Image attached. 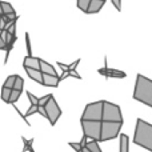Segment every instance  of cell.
<instances>
[{
	"label": "cell",
	"instance_id": "obj_1",
	"mask_svg": "<svg viewBox=\"0 0 152 152\" xmlns=\"http://www.w3.org/2000/svg\"><path fill=\"white\" fill-rule=\"evenodd\" d=\"M134 99L152 108V80L137 74L134 89Z\"/></svg>",
	"mask_w": 152,
	"mask_h": 152
},
{
	"label": "cell",
	"instance_id": "obj_2",
	"mask_svg": "<svg viewBox=\"0 0 152 152\" xmlns=\"http://www.w3.org/2000/svg\"><path fill=\"white\" fill-rule=\"evenodd\" d=\"M134 143L152 152V124L143 119H137L134 134Z\"/></svg>",
	"mask_w": 152,
	"mask_h": 152
},
{
	"label": "cell",
	"instance_id": "obj_3",
	"mask_svg": "<svg viewBox=\"0 0 152 152\" xmlns=\"http://www.w3.org/2000/svg\"><path fill=\"white\" fill-rule=\"evenodd\" d=\"M121 127H123V121L102 120V134H100L99 142H107V140L116 139L120 134Z\"/></svg>",
	"mask_w": 152,
	"mask_h": 152
},
{
	"label": "cell",
	"instance_id": "obj_4",
	"mask_svg": "<svg viewBox=\"0 0 152 152\" xmlns=\"http://www.w3.org/2000/svg\"><path fill=\"white\" fill-rule=\"evenodd\" d=\"M80 123L84 132V136L87 139L99 142L100 134H102V120H84V119H80Z\"/></svg>",
	"mask_w": 152,
	"mask_h": 152
},
{
	"label": "cell",
	"instance_id": "obj_5",
	"mask_svg": "<svg viewBox=\"0 0 152 152\" xmlns=\"http://www.w3.org/2000/svg\"><path fill=\"white\" fill-rule=\"evenodd\" d=\"M102 120L108 121H123V116H121L120 107L111 102H105L103 100V118Z\"/></svg>",
	"mask_w": 152,
	"mask_h": 152
},
{
	"label": "cell",
	"instance_id": "obj_6",
	"mask_svg": "<svg viewBox=\"0 0 152 152\" xmlns=\"http://www.w3.org/2000/svg\"><path fill=\"white\" fill-rule=\"evenodd\" d=\"M103 118V100L89 103L86 105L81 119L84 120H102Z\"/></svg>",
	"mask_w": 152,
	"mask_h": 152
},
{
	"label": "cell",
	"instance_id": "obj_7",
	"mask_svg": "<svg viewBox=\"0 0 152 152\" xmlns=\"http://www.w3.org/2000/svg\"><path fill=\"white\" fill-rule=\"evenodd\" d=\"M44 110H45L47 119L50 120L51 126H55L56 121H58V119L61 116V110H60V107L58 105V103H56V100H55V97L53 96H51V99L45 103Z\"/></svg>",
	"mask_w": 152,
	"mask_h": 152
},
{
	"label": "cell",
	"instance_id": "obj_8",
	"mask_svg": "<svg viewBox=\"0 0 152 152\" xmlns=\"http://www.w3.org/2000/svg\"><path fill=\"white\" fill-rule=\"evenodd\" d=\"M60 83V77L58 75L43 74V84L47 87H58Z\"/></svg>",
	"mask_w": 152,
	"mask_h": 152
},
{
	"label": "cell",
	"instance_id": "obj_9",
	"mask_svg": "<svg viewBox=\"0 0 152 152\" xmlns=\"http://www.w3.org/2000/svg\"><path fill=\"white\" fill-rule=\"evenodd\" d=\"M24 68L29 67V68H35V69H40V59L39 58H34L32 55H28L24 58V63H23Z\"/></svg>",
	"mask_w": 152,
	"mask_h": 152
},
{
	"label": "cell",
	"instance_id": "obj_10",
	"mask_svg": "<svg viewBox=\"0 0 152 152\" xmlns=\"http://www.w3.org/2000/svg\"><path fill=\"white\" fill-rule=\"evenodd\" d=\"M26 71H27V75H28L32 80L43 84V72L40 71V69H35V68H29V67H27Z\"/></svg>",
	"mask_w": 152,
	"mask_h": 152
},
{
	"label": "cell",
	"instance_id": "obj_11",
	"mask_svg": "<svg viewBox=\"0 0 152 152\" xmlns=\"http://www.w3.org/2000/svg\"><path fill=\"white\" fill-rule=\"evenodd\" d=\"M105 1L103 0H91L88 5V10H87V13H97L100 12V10L103 8Z\"/></svg>",
	"mask_w": 152,
	"mask_h": 152
},
{
	"label": "cell",
	"instance_id": "obj_12",
	"mask_svg": "<svg viewBox=\"0 0 152 152\" xmlns=\"http://www.w3.org/2000/svg\"><path fill=\"white\" fill-rule=\"evenodd\" d=\"M119 137H120V150L119 152H129V137L128 135L126 134H119Z\"/></svg>",
	"mask_w": 152,
	"mask_h": 152
},
{
	"label": "cell",
	"instance_id": "obj_13",
	"mask_svg": "<svg viewBox=\"0 0 152 152\" xmlns=\"http://www.w3.org/2000/svg\"><path fill=\"white\" fill-rule=\"evenodd\" d=\"M40 71H42L43 74H48V75H58V72L53 68V66H51L50 63L42 60V59H40Z\"/></svg>",
	"mask_w": 152,
	"mask_h": 152
},
{
	"label": "cell",
	"instance_id": "obj_14",
	"mask_svg": "<svg viewBox=\"0 0 152 152\" xmlns=\"http://www.w3.org/2000/svg\"><path fill=\"white\" fill-rule=\"evenodd\" d=\"M86 147L88 148L91 152H102V150H100V145H99V142L97 140H89V142L86 143Z\"/></svg>",
	"mask_w": 152,
	"mask_h": 152
},
{
	"label": "cell",
	"instance_id": "obj_15",
	"mask_svg": "<svg viewBox=\"0 0 152 152\" xmlns=\"http://www.w3.org/2000/svg\"><path fill=\"white\" fill-rule=\"evenodd\" d=\"M89 1H91V0H76V4H77V8H79V10L87 13V10H88Z\"/></svg>",
	"mask_w": 152,
	"mask_h": 152
},
{
	"label": "cell",
	"instance_id": "obj_16",
	"mask_svg": "<svg viewBox=\"0 0 152 152\" xmlns=\"http://www.w3.org/2000/svg\"><path fill=\"white\" fill-rule=\"evenodd\" d=\"M23 86H24L23 77H20L19 75H16L15 84H13V89H18V91H23Z\"/></svg>",
	"mask_w": 152,
	"mask_h": 152
},
{
	"label": "cell",
	"instance_id": "obj_17",
	"mask_svg": "<svg viewBox=\"0 0 152 152\" xmlns=\"http://www.w3.org/2000/svg\"><path fill=\"white\" fill-rule=\"evenodd\" d=\"M20 95H21V91H18V89H13L12 88V91H11V96H10V100H8V103H11V104H13V103L16 102V100L20 97Z\"/></svg>",
	"mask_w": 152,
	"mask_h": 152
},
{
	"label": "cell",
	"instance_id": "obj_18",
	"mask_svg": "<svg viewBox=\"0 0 152 152\" xmlns=\"http://www.w3.org/2000/svg\"><path fill=\"white\" fill-rule=\"evenodd\" d=\"M1 8H3V15H8V13H11V12H15L13 7L7 1H1Z\"/></svg>",
	"mask_w": 152,
	"mask_h": 152
},
{
	"label": "cell",
	"instance_id": "obj_19",
	"mask_svg": "<svg viewBox=\"0 0 152 152\" xmlns=\"http://www.w3.org/2000/svg\"><path fill=\"white\" fill-rule=\"evenodd\" d=\"M11 91H12V88H7V87H3L1 88V99L4 100L5 103H8V100H10Z\"/></svg>",
	"mask_w": 152,
	"mask_h": 152
},
{
	"label": "cell",
	"instance_id": "obj_20",
	"mask_svg": "<svg viewBox=\"0 0 152 152\" xmlns=\"http://www.w3.org/2000/svg\"><path fill=\"white\" fill-rule=\"evenodd\" d=\"M15 79H16V75L8 76L7 80L4 81V86H3V87H7V88H13V84H15Z\"/></svg>",
	"mask_w": 152,
	"mask_h": 152
},
{
	"label": "cell",
	"instance_id": "obj_21",
	"mask_svg": "<svg viewBox=\"0 0 152 152\" xmlns=\"http://www.w3.org/2000/svg\"><path fill=\"white\" fill-rule=\"evenodd\" d=\"M37 108H39V105H35V104H31V107H29V110L26 112V115H24V119L27 118V116L29 115H34L35 112H37Z\"/></svg>",
	"mask_w": 152,
	"mask_h": 152
},
{
	"label": "cell",
	"instance_id": "obj_22",
	"mask_svg": "<svg viewBox=\"0 0 152 152\" xmlns=\"http://www.w3.org/2000/svg\"><path fill=\"white\" fill-rule=\"evenodd\" d=\"M51 96H52V95H45V96H43V97H40L39 99V103H37V105H43V107H44L45 105V103L48 102V100L51 99Z\"/></svg>",
	"mask_w": 152,
	"mask_h": 152
},
{
	"label": "cell",
	"instance_id": "obj_23",
	"mask_svg": "<svg viewBox=\"0 0 152 152\" xmlns=\"http://www.w3.org/2000/svg\"><path fill=\"white\" fill-rule=\"evenodd\" d=\"M23 142H24V144H26V145H24L23 152L31 150V148H32V142H34V140H32V139H31V140H27V139H24V137H23Z\"/></svg>",
	"mask_w": 152,
	"mask_h": 152
},
{
	"label": "cell",
	"instance_id": "obj_24",
	"mask_svg": "<svg viewBox=\"0 0 152 152\" xmlns=\"http://www.w3.org/2000/svg\"><path fill=\"white\" fill-rule=\"evenodd\" d=\"M27 96H28V99L31 100V104H35V105H37V103H39V99H37L35 95H32L31 92H27Z\"/></svg>",
	"mask_w": 152,
	"mask_h": 152
},
{
	"label": "cell",
	"instance_id": "obj_25",
	"mask_svg": "<svg viewBox=\"0 0 152 152\" xmlns=\"http://www.w3.org/2000/svg\"><path fill=\"white\" fill-rule=\"evenodd\" d=\"M26 43H27V51H28V55H31L32 48H31V43H29V35L26 34Z\"/></svg>",
	"mask_w": 152,
	"mask_h": 152
},
{
	"label": "cell",
	"instance_id": "obj_26",
	"mask_svg": "<svg viewBox=\"0 0 152 152\" xmlns=\"http://www.w3.org/2000/svg\"><path fill=\"white\" fill-rule=\"evenodd\" d=\"M112 1V4L115 5V8L118 11H121V0H111Z\"/></svg>",
	"mask_w": 152,
	"mask_h": 152
},
{
	"label": "cell",
	"instance_id": "obj_27",
	"mask_svg": "<svg viewBox=\"0 0 152 152\" xmlns=\"http://www.w3.org/2000/svg\"><path fill=\"white\" fill-rule=\"evenodd\" d=\"M68 144H69V145H71V147H72V148H74V150H75L76 152H77V151H80V150H81V144H80V143H68Z\"/></svg>",
	"mask_w": 152,
	"mask_h": 152
},
{
	"label": "cell",
	"instance_id": "obj_28",
	"mask_svg": "<svg viewBox=\"0 0 152 152\" xmlns=\"http://www.w3.org/2000/svg\"><path fill=\"white\" fill-rule=\"evenodd\" d=\"M37 112H39L40 115H43L44 118H47V113H45V110H44V107H43V105H39V108H37Z\"/></svg>",
	"mask_w": 152,
	"mask_h": 152
},
{
	"label": "cell",
	"instance_id": "obj_29",
	"mask_svg": "<svg viewBox=\"0 0 152 152\" xmlns=\"http://www.w3.org/2000/svg\"><path fill=\"white\" fill-rule=\"evenodd\" d=\"M58 66H59V67H60V68H61V69H63V71H64V72H68V71H69V66H66V64H63V63H59V64H58Z\"/></svg>",
	"mask_w": 152,
	"mask_h": 152
},
{
	"label": "cell",
	"instance_id": "obj_30",
	"mask_svg": "<svg viewBox=\"0 0 152 152\" xmlns=\"http://www.w3.org/2000/svg\"><path fill=\"white\" fill-rule=\"evenodd\" d=\"M5 47H7V44H5V42L3 40V37L0 36V50H4Z\"/></svg>",
	"mask_w": 152,
	"mask_h": 152
},
{
	"label": "cell",
	"instance_id": "obj_31",
	"mask_svg": "<svg viewBox=\"0 0 152 152\" xmlns=\"http://www.w3.org/2000/svg\"><path fill=\"white\" fill-rule=\"evenodd\" d=\"M80 151H81V152H91V151L88 150V148L86 147V145H84V147H81V150H80Z\"/></svg>",
	"mask_w": 152,
	"mask_h": 152
},
{
	"label": "cell",
	"instance_id": "obj_32",
	"mask_svg": "<svg viewBox=\"0 0 152 152\" xmlns=\"http://www.w3.org/2000/svg\"><path fill=\"white\" fill-rule=\"evenodd\" d=\"M0 15H3V8H1V1H0Z\"/></svg>",
	"mask_w": 152,
	"mask_h": 152
},
{
	"label": "cell",
	"instance_id": "obj_33",
	"mask_svg": "<svg viewBox=\"0 0 152 152\" xmlns=\"http://www.w3.org/2000/svg\"><path fill=\"white\" fill-rule=\"evenodd\" d=\"M1 16H3V15H0V21H1Z\"/></svg>",
	"mask_w": 152,
	"mask_h": 152
},
{
	"label": "cell",
	"instance_id": "obj_34",
	"mask_svg": "<svg viewBox=\"0 0 152 152\" xmlns=\"http://www.w3.org/2000/svg\"><path fill=\"white\" fill-rule=\"evenodd\" d=\"M103 1H105V0H103Z\"/></svg>",
	"mask_w": 152,
	"mask_h": 152
}]
</instances>
